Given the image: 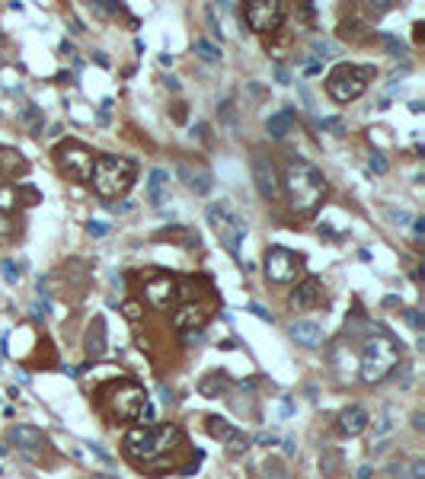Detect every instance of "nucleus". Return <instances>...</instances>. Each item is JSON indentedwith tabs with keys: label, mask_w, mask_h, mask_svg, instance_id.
<instances>
[{
	"label": "nucleus",
	"mask_w": 425,
	"mask_h": 479,
	"mask_svg": "<svg viewBox=\"0 0 425 479\" xmlns=\"http://www.w3.org/2000/svg\"><path fill=\"white\" fill-rule=\"evenodd\" d=\"M285 192H288L291 211L301 217H310L320 208L323 195H326V179L310 160H291L288 172H285Z\"/></svg>",
	"instance_id": "f257e3e1"
},
{
	"label": "nucleus",
	"mask_w": 425,
	"mask_h": 479,
	"mask_svg": "<svg viewBox=\"0 0 425 479\" xmlns=\"http://www.w3.org/2000/svg\"><path fill=\"white\" fill-rule=\"evenodd\" d=\"M182 444V431L176 425H138L125 434V453L138 463L157 460Z\"/></svg>",
	"instance_id": "f03ea898"
},
{
	"label": "nucleus",
	"mask_w": 425,
	"mask_h": 479,
	"mask_svg": "<svg viewBox=\"0 0 425 479\" xmlns=\"http://www.w3.org/2000/svg\"><path fill=\"white\" fill-rule=\"evenodd\" d=\"M399 361H403V355H399V345L393 342V338L371 336L365 342V348H361V361H358L361 383H368V387L380 383L387 374H393V370H397Z\"/></svg>",
	"instance_id": "7ed1b4c3"
},
{
	"label": "nucleus",
	"mask_w": 425,
	"mask_h": 479,
	"mask_svg": "<svg viewBox=\"0 0 425 479\" xmlns=\"http://www.w3.org/2000/svg\"><path fill=\"white\" fill-rule=\"evenodd\" d=\"M96 402L116 422H131L141 415L144 402H148V393H144V387H138L135 380H118V383H103V390L96 393Z\"/></svg>",
	"instance_id": "20e7f679"
},
{
	"label": "nucleus",
	"mask_w": 425,
	"mask_h": 479,
	"mask_svg": "<svg viewBox=\"0 0 425 479\" xmlns=\"http://www.w3.org/2000/svg\"><path fill=\"white\" fill-rule=\"evenodd\" d=\"M135 182V163L125 157H96L93 163L90 185L96 189L99 198H118L131 189Z\"/></svg>",
	"instance_id": "39448f33"
},
{
	"label": "nucleus",
	"mask_w": 425,
	"mask_h": 479,
	"mask_svg": "<svg viewBox=\"0 0 425 479\" xmlns=\"http://www.w3.org/2000/svg\"><path fill=\"white\" fill-rule=\"evenodd\" d=\"M371 80H374L371 64H336L326 77V93L336 102H352L365 93Z\"/></svg>",
	"instance_id": "423d86ee"
},
{
	"label": "nucleus",
	"mask_w": 425,
	"mask_h": 479,
	"mask_svg": "<svg viewBox=\"0 0 425 479\" xmlns=\"http://www.w3.org/2000/svg\"><path fill=\"white\" fill-rule=\"evenodd\" d=\"M208 224H211V230L218 233L221 246H224L231 255H240L246 233H250V227H246V221L240 217V211L231 208L227 202H218V204L208 208Z\"/></svg>",
	"instance_id": "0eeeda50"
},
{
	"label": "nucleus",
	"mask_w": 425,
	"mask_h": 479,
	"mask_svg": "<svg viewBox=\"0 0 425 479\" xmlns=\"http://www.w3.org/2000/svg\"><path fill=\"white\" fill-rule=\"evenodd\" d=\"M55 160H58L61 172H67L71 179H77V182H90L96 157H93V150L87 144H80V141H65V144L55 147Z\"/></svg>",
	"instance_id": "6e6552de"
},
{
	"label": "nucleus",
	"mask_w": 425,
	"mask_h": 479,
	"mask_svg": "<svg viewBox=\"0 0 425 479\" xmlns=\"http://www.w3.org/2000/svg\"><path fill=\"white\" fill-rule=\"evenodd\" d=\"M263 268H265V278H269L272 285H291V281L297 278V272L304 268V259L288 246H269L265 249Z\"/></svg>",
	"instance_id": "1a4fd4ad"
},
{
	"label": "nucleus",
	"mask_w": 425,
	"mask_h": 479,
	"mask_svg": "<svg viewBox=\"0 0 425 479\" xmlns=\"http://www.w3.org/2000/svg\"><path fill=\"white\" fill-rule=\"evenodd\" d=\"M288 16V4L282 0H250L243 6V19L253 32H275Z\"/></svg>",
	"instance_id": "9d476101"
},
{
	"label": "nucleus",
	"mask_w": 425,
	"mask_h": 479,
	"mask_svg": "<svg viewBox=\"0 0 425 479\" xmlns=\"http://www.w3.org/2000/svg\"><path fill=\"white\" fill-rule=\"evenodd\" d=\"M144 294H148V300L157 310H176L182 304V297H186V285H180L173 275H157V278H150L144 285Z\"/></svg>",
	"instance_id": "9b49d317"
},
{
	"label": "nucleus",
	"mask_w": 425,
	"mask_h": 479,
	"mask_svg": "<svg viewBox=\"0 0 425 479\" xmlns=\"http://www.w3.org/2000/svg\"><path fill=\"white\" fill-rule=\"evenodd\" d=\"M253 179H256V189L265 202H278V195H282V179H278L275 163H272L269 157H263V153L253 157Z\"/></svg>",
	"instance_id": "f8f14e48"
},
{
	"label": "nucleus",
	"mask_w": 425,
	"mask_h": 479,
	"mask_svg": "<svg viewBox=\"0 0 425 479\" xmlns=\"http://www.w3.org/2000/svg\"><path fill=\"white\" fill-rule=\"evenodd\" d=\"M10 444H13L16 451L35 457V451L42 447V431L35 425H16L13 431H10Z\"/></svg>",
	"instance_id": "ddd939ff"
},
{
	"label": "nucleus",
	"mask_w": 425,
	"mask_h": 479,
	"mask_svg": "<svg viewBox=\"0 0 425 479\" xmlns=\"http://www.w3.org/2000/svg\"><path fill=\"white\" fill-rule=\"evenodd\" d=\"M288 336L294 338L301 348H316V345L323 342V329H320V323H314V319H297V323L288 329Z\"/></svg>",
	"instance_id": "4468645a"
},
{
	"label": "nucleus",
	"mask_w": 425,
	"mask_h": 479,
	"mask_svg": "<svg viewBox=\"0 0 425 479\" xmlns=\"http://www.w3.org/2000/svg\"><path fill=\"white\" fill-rule=\"evenodd\" d=\"M205 319H208V310L199 304H180L173 313L176 329H189V332H195V326H205Z\"/></svg>",
	"instance_id": "2eb2a0df"
},
{
	"label": "nucleus",
	"mask_w": 425,
	"mask_h": 479,
	"mask_svg": "<svg viewBox=\"0 0 425 479\" xmlns=\"http://www.w3.org/2000/svg\"><path fill=\"white\" fill-rule=\"evenodd\" d=\"M368 412L361 406H348V409H342L339 412V431L342 434H348V438H355V434H361L368 428Z\"/></svg>",
	"instance_id": "dca6fc26"
},
{
	"label": "nucleus",
	"mask_w": 425,
	"mask_h": 479,
	"mask_svg": "<svg viewBox=\"0 0 425 479\" xmlns=\"http://www.w3.org/2000/svg\"><path fill=\"white\" fill-rule=\"evenodd\" d=\"M316 300H320V278H304L301 285H297V291L291 294V307L294 310H307V307H314Z\"/></svg>",
	"instance_id": "f3484780"
},
{
	"label": "nucleus",
	"mask_w": 425,
	"mask_h": 479,
	"mask_svg": "<svg viewBox=\"0 0 425 479\" xmlns=\"http://www.w3.org/2000/svg\"><path fill=\"white\" fill-rule=\"evenodd\" d=\"M180 176L186 179V185L195 192V195H208V192H211V185H214L211 182V172L202 170V166H195V170H192L189 163H182L180 166Z\"/></svg>",
	"instance_id": "a211bd4d"
},
{
	"label": "nucleus",
	"mask_w": 425,
	"mask_h": 479,
	"mask_svg": "<svg viewBox=\"0 0 425 479\" xmlns=\"http://www.w3.org/2000/svg\"><path fill=\"white\" fill-rule=\"evenodd\" d=\"M84 345H87V355H90V361H93V358H103L106 355V319L103 316H96L90 323Z\"/></svg>",
	"instance_id": "6ab92c4d"
},
{
	"label": "nucleus",
	"mask_w": 425,
	"mask_h": 479,
	"mask_svg": "<svg viewBox=\"0 0 425 479\" xmlns=\"http://www.w3.org/2000/svg\"><path fill=\"white\" fill-rule=\"evenodd\" d=\"M167 189H170V176L167 170H150V179H148V202L150 204H167Z\"/></svg>",
	"instance_id": "aec40b11"
},
{
	"label": "nucleus",
	"mask_w": 425,
	"mask_h": 479,
	"mask_svg": "<svg viewBox=\"0 0 425 479\" xmlns=\"http://www.w3.org/2000/svg\"><path fill=\"white\" fill-rule=\"evenodd\" d=\"M0 170L7 172V176H23L29 170V163L16 147H0Z\"/></svg>",
	"instance_id": "412c9836"
},
{
	"label": "nucleus",
	"mask_w": 425,
	"mask_h": 479,
	"mask_svg": "<svg viewBox=\"0 0 425 479\" xmlns=\"http://www.w3.org/2000/svg\"><path fill=\"white\" fill-rule=\"evenodd\" d=\"M265 128H269L272 138H285V134L294 128V112H291V109H282V112H275L265 121Z\"/></svg>",
	"instance_id": "4be33fe9"
},
{
	"label": "nucleus",
	"mask_w": 425,
	"mask_h": 479,
	"mask_svg": "<svg viewBox=\"0 0 425 479\" xmlns=\"http://www.w3.org/2000/svg\"><path fill=\"white\" fill-rule=\"evenodd\" d=\"M390 476L397 479H425V460H406L399 466H390Z\"/></svg>",
	"instance_id": "5701e85b"
},
{
	"label": "nucleus",
	"mask_w": 425,
	"mask_h": 479,
	"mask_svg": "<svg viewBox=\"0 0 425 479\" xmlns=\"http://www.w3.org/2000/svg\"><path fill=\"white\" fill-rule=\"evenodd\" d=\"M205 428H208V434H211V438L221 441V444H224V441L231 438L233 431H237V428H233L227 419H221V415H208V419H205Z\"/></svg>",
	"instance_id": "b1692460"
},
{
	"label": "nucleus",
	"mask_w": 425,
	"mask_h": 479,
	"mask_svg": "<svg viewBox=\"0 0 425 479\" xmlns=\"http://www.w3.org/2000/svg\"><path fill=\"white\" fill-rule=\"evenodd\" d=\"M250 444H253V438H250L246 431H240V428H237V431H233L231 438L224 441V451L231 453V457H240V453H246V451H250Z\"/></svg>",
	"instance_id": "393cba45"
},
{
	"label": "nucleus",
	"mask_w": 425,
	"mask_h": 479,
	"mask_svg": "<svg viewBox=\"0 0 425 479\" xmlns=\"http://www.w3.org/2000/svg\"><path fill=\"white\" fill-rule=\"evenodd\" d=\"M339 466H342V451L326 447V451H323V457H320V473L329 479V476H336V473H339Z\"/></svg>",
	"instance_id": "a878e982"
},
{
	"label": "nucleus",
	"mask_w": 425,
	"mask_h": 479,
	"mask_svg": "<svg viewBox=\"0 0 425 479\" xmlns=\"http://www.w3.org/2000/svg\"><path fill=\"white\" fill-rule=\"evenodd\" d=\"M13 208H20V202H16V185L0 182V214H10Z\"/></svg>",
	"instance_id": "bb28decb"
},
{
	"label": "nucleus",
	"mask_w": 425,
	"mask_h": 479,
	"mask_svg": "<svg viewBox=\"0 0 425 479\" xmlns=\"http://www.w3.org/2000/svg\"><path fill=\"white\" fill-rule=\"evenodd\" d=\"M195 55H199L202 61H208V64L221 61V48L214 42H208V38H195Z\"/></svg>",
	"instance_id": "cd10ccee"
},
{
	"label": "nucleus",
	"mask_w": 425,
	"mask_h": 479,
	"mask_svg": "<svg viewBox=\"0 0 425 479\" xmlns=\"http://www.w3.org/2000/svg\"><path fill=\"white\" fill-rule=\"evenodd\" d=\"M224 377H221V374H208L205 377V380H202V393H205V396H218V393H224Z\"/></svg>",
	"instance_id": "c85d7f7f"
},
{
	"label": "nucleus",
	"mask_w": 425,
	"mask_h": 479,
	"mask_svg": "<svg viewBox=\"0 0 425 479\" xmlns=\"http://www.w3.org/2000/svg\"><path fill=\"white\" fill-rule=\"evenodd\" d=\"M390 428H393V415H390V409H384V412H380L377 428H374V434H377V438H387V431H390Z\"/></svg>",
	"instance_id": "c756f323"
},
{
	"label": "nucleus",
	"mask_w": 425,
	"mask_h": 479,
	"mask_svg": "<svg viewBox=\"0 0 425 479\" xmlns=\"http://www.w3.org/2000/svg\"><path fill=\"white\" fill-rule=\"evenodd\" d=\"M314 51H316V57H333V55H336V45L329 42V38H316V42H314Z\"/></svg>",
	"instance_id": "7c9ffc66"
},
{
	"label": "nucleus",
	"mask_w": 425,
	"mask_h": 479,
	"mask_svg": "<svg viewBox=\"0 0 425 479\" xmlns=\"http://www.w3.org/2000/svg\"><path fill=\"white\" fill-rule=\"evenodd\" d=\"M368 170L377 172V176H384V172H387V160H384V153H371V160H368Z\"/></svg>",
	"instance_id": "2f4dec72"
},
{
	"label": "nucleus",
	"mask_w": 425,
	"mask_h": 479,
	"mask_svg": "<svg viewBox=\"0 0 425 479\" xmlns=\"http://www.w3.org/2000/svg\"><path fill=\"white\" fill-rule=\"evenodd\" d=\"M10 233H13V221L10 214H0V240H10Z\"/></svg>",
	"instance_id": "473e14b6"
},
{
	"label": "nucleus",
	"mask_w": 425,
	"mask_h": 479,
	"mask_svg": "<svg viewBox=\"0 0 425 479\" xmlns=\"http://www.w3.org/2000/svg\"><path fill=\"white\" fill-rule=\"evenodd\" d=\"M125 316H128V319H141L144 316L141 304H138V300H128V304H125Z\"/></svg>",
	"instance_id": "72a5a7b5"
},
{
	"label": "nucleus",
	"mask_w": 425,
	"mask_h": 479,
	"mask_svg": "<svg viewBox=\"0 0 425 479\" xmlns=\"http://www.w3.org/2000/svg\"><path fill=\"white\" fill-rule=\"evenodd\" d=\"M87 233H90V236H106V233H109V227H106L103 221H90V224H87Z\"/></svg>",
	"instance_id": "f704fd0d"
},
{
	"label": "nucleus",
	"mask_w": 425,
	"mask_h": 479,
	"mask_svg": "<svg viewBox=\"0 0 425 479\" xmlns=\"http://www.w3.org/2000/svg\"><path fill=\"white\" fill-rule=\"evenodd\" d=\"M387 217L393 224H412V214H406V211H387Z\"/></svg>",
	"instance_id": "c9c22d12"
},
{
	"label": "nucleus",
	"mask_w": 425,
	"mask_h": 479,
	"mask_svg": "<svg viewBox=\"0 0 425 479\" xmlns=\"http://www.w3.org/2000/svg\"><path fill=\"white\" fill-rule=\"evenodd\" d=\"M4 278H7V281H10V285H13V281H16V278H20V268H16V265H13V262H7V265H4Z\"/></svg>",
	"instance_id": "e433bc0d"
},
{
	"label": "nucleus",
	"mask_w": 425,
	"mask_h": 479,
	"mask_svg": "<svg viewBox=\"0 0 425 479\" xmlns=\"http://www.w3.org/2000/svg\"><path fill=\"white\" fill-rule=\"evenodd\" d=\"M412 236H416V240H422L425 236V221L422 217H412Z\"/></svg>",
	"instance_id": "4c0bfd02"
},
{
	"label": "nucleus",
	"mask_w": 425,
	"mask_h": 479,
	"mask_svg": "<svg viewBox=\"0 0 425 479\" xmlns=\"http://www.w3.org/2000/svg\"><path fill=\"white\" fill-rule=\"evenodd\" d=\"M323 128H329L333 134H342V128H346V125H342V119H326V121H323Z\"/></svg>",
	"instance_id": "58836bf2"
},
{
	"label": "nucleus",
	"mask_w": 425,
	"mask_h": 479,
	"mask_svg": "<svg viewBox=\"0 0 425 479\" xmlns=\"http://www.w3.org/2000/svg\"><path fill=\"white\" fill-rule=\"evenodd\" d=\"M250 313L253 316H259V319H272V313L265 310V307H259V304H250Z\"/></svg>",
	"instance_id": "ea45409f"
},
{
	"label": "nucleus",
	"mask_w": 425,
	"mask_h": 479,
	"mask_svg": "<svg viewBox=\"0 0 425 479\" xmlns=\"http://www.w3.org/2000/svg\"><path fill=\"white\" fill-rule=\"evenodd\" d=\"M406 319H409V323L416 326V329H422V316H419L416 310H406Z\"/></svg>",
	"instance_id": "a19ab883"
},
{
	"label": "nucleus",
	"mask_w": 425,
	"mask_h": 479,
	"mask_svg": "<svg viewBox=\"0 0 425 479\" xmlns=\"http://www.w3.org/2000/svg\"><path fill=\"white\" fill-rule=\"evenodd\" d=\"M109 109H112V99H103V112H99V121L109 119Z\"/></svg>",
	"instance_id": "79ce46f5"
},
{
	"label": "nucleus",
	"mask_w": 425,
	"mask_h": 479,
	"mask_svg": "<svg viewBox=\"0 0 425 479\" xmlns=\"http://www.w3.org/2000/svg\"><path fill=\"white\" fill-rule=\"evenodd\" d=\"M259 444H278L275 434H259Z\"/></svg>",
	"instance_id": "37998d69"
},
{
	"label": "nucleus",
	"mask_w": 425,
	"mask_h": 479,
	"mask_svg": "<svg viewBox=\"0 0 425 479\" xmlns=\"http://www.w3.org/2000/svg\"><path fill=\"white\" fill-rule=\"evenodd\" d=\"M412 425H416L419 431H422V428H425V419H422V412H416V415H412Z\"/></svg>",
	"instance_id": "c03bdc74"
},
{
	"label": "nucleus",
	"mask_w": 425,
	"mask_h": 479,
	"mask_svg": "<svg viewBox=\"0 0 425 479\" xmlns=\"http://www.w3.org/2000/svg\"><path fill=\"white\" fill-rule=\"evenodd\" d=\"M358 479H371V470H368V466L365 470H358Z\"/></svg>",
	"instance_id": "a18cd8bd"
},
{
	"label": "nucleus",
	"mask_w": 425,
	"mask_h": 479,
	"mask_svg": "<svg viewBox=\"0 0 425 479\" xmlns=\"http://www.w3.org/2000/svg\"><path fill=\"white\" fill-rule=\"evenodd\" d=\"M93 479H112V476H93Z\"/></svg>",
	"instance_id": "49530a36"
}]
</instances>
